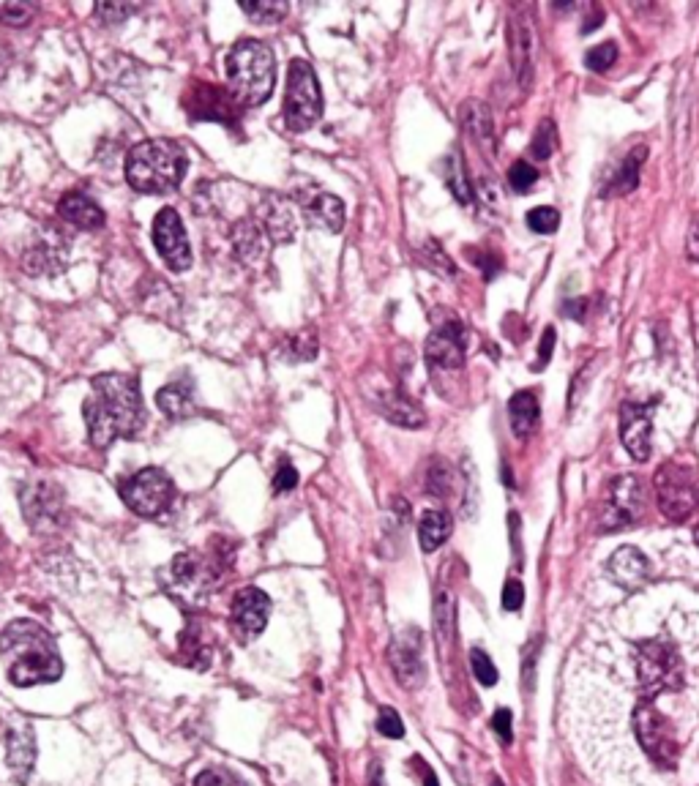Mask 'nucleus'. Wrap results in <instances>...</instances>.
Segmentation results:
<instances>
[{"label":"nucleus","instance_id":"obj_1","mask_svg":"<svg viewBox=\"0 0 699 786\" xmlns=\"http://www.w3.org/2000/svg\"><path fill=\"white\" fill-rule=\"evenodd\" d=\"M93 448H110L118 437L134 440L145 426L140 383L132 374L110 372L93 380L91 396L82 404Z\"/></svg>","mask_w":699,"mask_h":786},{"label":"nucleus","instance_id":"obj_2","mask_svg":"<svg viewBox=\"0 0 699 786\" xmlns=\"http://www.w3.org/2000/svg\"><path fill=\"white\" fill-rule=\"evenodd\" d=\"M0 661L14 686L31 688L55 683L63 675L55 636L33 620H11L0 634Z\"/></svg>","mask_w":699,"mask_h":786},{"label":"nucleus","instance_id":"obj_3","mask_svg":"<svg viewBox=\"0 0 699 786\" xmlns=\"http://www.w3.org/2000/svg\"><path fill=\"white\" fill-rule=\"evenodd\" d=\"M186 153L173 140H145L126 156V181L134 192L164 194L181 186L186 175Z\"/></svg>","mask_w":699,"mask_h":786},{"label":"nucleus","instance_id":"obj_4","mask_svg":"<svg viewBox=\"0 0 699 786\" xmlns=\"http://www.w3.org/2000/svg\"><path fill=\"white\" fill-rule=\"evenodd\" d=\"M227 82L241 107H260L274 93V50L257 39H241L227 52Z\"/></svg>","mask_w":699,"mask_h":786},{"label":"nucleus","instance_id":"obj_5","mask_svg":"<svg viewBox=\"0 0 699 786\" xmlns=\"http://www.w3.org/2000/svg\"><path fill=\"white\" fill-rule=\"evenodd\" d=\"M227 549L211 546L208 552H183L164 571V590L181 604L197 606L219 587L224 571L230 568Z\"/></svg>","mask_w":699,"mask_h":786},{"label":"nucleus","instance_id":"obj_6","mask_svg":"<svg viewBox=\"0 0 699 786\" xmlns=\"http://www.w3.org/2000/svg\"><path fill=\"white\" fill-rule=\"evenodd\" d=\"M637 683L642 699L678 691L683 686V658L672 639H645L637 642Z\"/></svg>","mask_w":699,"mask_h":786},{"label":"nucleus","instance_id":"obj_7","mask_svg":"<svg viewBox=\"0 0 699 786\" xmlns=\"http://www.w3.org/2000/svg\"><path fill=\"white\" fill-rule=\"evenodd\" d=\"M323 115V93L315 69L306 61H293L284 91V123L293 134H304Z\"/></svg>","mask_w":699,"mask_h":786},{"label":"nucleus","instance_id":"obj_8","mask_svg":"<svg viewBox=\"0 0 699 786\" xmlns=\"http://www.w3.org/2000/svg\"><path fill=\"white\" fill-rule=\"evenodd\" d=\"M118 494H121V500L129 511H134L142 519H156L173 505L175 484L173 478L159 467H145L140 473L118 481Z\"/></svg>","mask_w":699,"mask_h":786},{"label":"nucleus","instance_id":"obj_9","mask_svg":"<svg viewBox=\"0 0 699 786\" xmlns=\"http://www.w3.org/2000/svg\"><path fill=\"white\" fill-rule=\"evenodd\" d=\"M634 735L639 740V748L650 756L664 770H672L678 762V740L672 735V726L667 718L661 716L653 699H639L634 707Z\"/></svg>","mask_w":699,"mask_h":786},{"label":"nucleus","instance_id":"obj_10","mask_svg":"<svg viewBox=\"0 0 699 786\" xmlns=\"http://www.w3.org/2000/svg\"><path fill=\"white\" fill-rule=\"evenodd\" d=\"M20 505L33 533L55 535L66 527V500L61 486L50 481H31L20 489Z\"/></svg>","mask_w":699,"mask_h":786},{"label":"nucleus","instance_id":"obj_11","mask_svg":"<svg viewBox=\"0 0 699 786\" xmlns=\"http://www.w3.org/2000/svg\"><path fill=\"white\" fill-rule=\"evenodd\" d=\"M642 508H645L642 481L634 475H620V478H612V484L607 486V494L598 508V524L604 533L626 530L642 516Z\"/></svg>","mask_w":699,"mask_h":786},{"label":"nucleus","instance_id":"obj_12","mask_svg":"<svg viewBox=\"0 0 699 786\" xmlns=\"http://www.w3.org/2000/svg\"><path fill=\"white\" fill-rule=\"evenodd\" d=\"M656 497L661 514L672 522H686L699 505V486L694 475L678 464H664L656 475Z\"/></svg>","mask_w":699,"mask_h":786},{"label":"nucleus","instance_id":"obj_13","mask_svg":"<svg viewBox=\"0 0 699 786\" xmlns=\"http://www.w3.org/2000/svg\"><path fill=\"white\" fill-rule=\"evenodd\" d=\"M183 107L192 115L194 121H213L224 123L230 129H238L241 123V104L235 99L230 88H219L211 82H194L192 88L183 96Z\"/></svg>","mask_w":699,"mask_h":786},{"label":"nucleus","instance_id":"obj_14","mask_svg":"<svg viewBox=\"0 0 699 786\" xmlns=\"http://www.w3.org/2000/svg\"><path fill=\"white\" fill-rule=\"evenodd\" d=\"M153 243L162 254V260L167 262V268L175 273L186 271L192 265V249H189V238L183 230V222L178 211L173 208H162L156 213V222H153Z\"/></svg>","mask_w":699,"mask_h":786},{"label":"nucleus","instance_id":"obj_15","mask_svg":"<svg viewBox=\"0 0 699 786\" xmlns=\"http://www.w3.org/2000/svg\"><path fill=\"white\" fill-rule=\"evenodd\" d=\"M268 615H271V598L260 587H241L233 595L230 620H233V628L241 634L244 642L263 634L265 625H268Z\"/></svg>","mask_w":699,"mask_h":786},{"label":"nucleus","instance_id":"obj_16","mask_svg":"<svg viewBox=\"0 0 699 786\" xmlns=\"http://www.w3.org/2000/svg\"><path fill=\"white\" fill-rule=\"evenodd\" d=\"M3 740H6V762H9L11 776L17 778L20 784H25L28 776H31L33 765H36V735H33V726L20 716L6 718Z\"/></svg>","mask_w":699,"mask_h":786},{"label":"nucleus","instance_id":"obj_17","mask_svg":"<svg viewBox=\"0 0 699 786\" xmlns=\"http://www.w3.org/2000/svg\"><path fill=\"white\" fill-rule=\"evenodd\" d=\"M388 661L394 666L396 680L405 688H418L424 683V658H421V634L407 628L396 636L394 645L388 650Z\"/></svg>","mask_w":699,"mask_h":786},{"label":"nucleus","instance_id":"obj_18","mask_svg":"<svg viewBox=\"0 0 699 786\" xmlns=\"http://www.w3.org/2000/svg\"><path fill=\"white\" fill-rule=\"evenodd\" d=\"M426 361L435 369H459L465 363V331L459 323H448L429 333Z\"/></svg>","mask_w":699,"mask_h":786},{"label":"nucleus","instance_id":"obj_19","mask_svg":"<svg viewBox=\"0 0 699 786\" xmlns=\"http://www.w3.org/2000/svg\"><path fill=\"white\" fill-rule=\"evenodd\" d=\"M650 429H653V421H650V407L645 404H623L620 410V437H623V445L637 462H648L650 459Z\"/></svg>","mask_w":699,"mask_h":786},{"label":"nucleus","instance_id":"obj_20","mask_svg":"<svg viewBox=\"0 0 699 786\" xmlns=\"http://www.w3.org/2000/svg\"><path fill=\"white\" fill-rule=\"evenodd\" d=\"M607 574L623 590H639L650 579V560L634 546H620L607 560Z\"/></svg>","mask_w":699,"mask_h":786},{"label":"nucleus","instance_id":"obj_21","mask_svg":"<svg viewBox=\"0 0 699 786\" xmlns=\"http://www.w3.org/2000/svg\"><path fill=\"white\" fill-rule=\"evenodd\" d=\"M508 41H511V63L517 71V80L522 88H530L533 82V31L522 17H514L508 25Z\"/></svg>","mask_w":699,"mask_h":786},{"label":"nucleus","instance_id":"obj_22","mask_svg":"<svg viewBox=\"0 0 699 786\" xmlns=\"http://www.w3.org/2000/svg\"><path fill=\"white\" fill-rule=\"evenodd\" d=\"M22 265H25V271L33 273V276L63 271V268H66V249H63V241L58 238V232L41 238V241H33L31 252L22 257Z\"/></svg>","mask_w":699,"mask_h":786},{"label":"nucleus","instance_id":"obj_23","mask_svg":"<svg viewBox=\"0 0 699 786\" xmlns=\"http://www.w3.org/2000/svg\"><path fill=\"white\" fill-rule=\"evenodd\" d=\"M58 213H61V219L74 224L77 230H96V227L104 224L102 208L82 192L63 194L61 202H58Z\"/></svg>","mask_w":699,"mask_h":786},{"label":"nucleus","instance_id":"obj_24","mask_svg":"<svg viewBox=\"0 0 699 786\" xmlns=\"http://www.w3.org/2000/svg\"><path fill=\"white\" fill-rule=\"evenodd\" d=\"M306 219L317 227H323L328 232H339L345 227V205L334 194H315L312 200L306 202Z\"/></svg>","mask_w":699,"mask_h":786},{"label":"nucleus","instance_id":"obj_25","mask_svg":"<svg viewBox=\"0 0 699 786\" xmlns=\"http://www.w3.org/2000/svg\"><path fill=\"white\" fill-rule=\"evenodd\" d=\"M156 404L164 415H170L173 421H183V418H192L194 415V393H192V383H183V380H175V383L164 385L156 393Z\"/></svg>","mask_w":699,"mask_h":786},{"label":"nucleus","instance_id":"obj_26","mask_svg":"<svg viewBox=\"0 0 699 786\" xmlns=\"http://www.w3.org/2000/svg\"><path fill=\"white\" fill-rule=\"evenodd\" d=\"M459 118H462V126L465 131L484 148H492L495 145V126H492V112H489L487 104L481 101H467L462 104L459 110Z\"/></svg>","mask_w":699,"mask_h":786},{"label":"nucleus","instance_id":"obj_27","mask_svg":"<svg viewBox=\"0 0 699 786\" xmlns=\"http://www.w3.org/2000/svg\"><path fill=\"white\" fill-rule=\"evenodd\" d=\"M380 410L388 421H394L399 426H407V429H416V426L424 424V410L418 407L416 402H410L405 393L391 391L385 393L380 399Z\"/></svg>","mask_w":699,"mask_h":786},{"label":"nucleus","instance_id":"obj_28","mask_svg":"<svg viewBox=\"0 0 699 786\" xmlns=\"http://www.w3.org/2000/svg\"><path fill=\"white\" fill-rule=\"evenodd\" d=\"M538 399L533 391L517 393L511 402H508V418H511V429L517 437H527L538 426Z\"/></svg>","mask_w":699,"mask_h":786},{"label":"nucleus","instance_id":"obj_29","mask_svg":"<svg viewBox=\"0 0 699 786\" xmlns=\"http://www.w3.org/2000/svg\"><path fill=\"white\" fill-rule=\"evenodd\" d=\"M454 530V522L446 511H426L421 516V524H418V541H421V549L424 552H435L440 546L446 544L448 535Z\"/></svg>","mask_w":699,"mask_h":786},{"label":"nucleus","instance_id":"obj_30","mask_svg":"<svg viewBox=\"0 0 699 786\" xmlns=\"http://www.w3.org/2000/svg\"><path fill=\"white\" fill-rule=\"evenodd\" d=\"M265 227L276 243H287L295 235V213L282 197L265 202Z\"/></svg>","mask_w":699,"mask_h":786},{"label":"nucleus","instance_id":"obj_31","mask_svg":"<svg viewBox=\"0 0 699 786\" xmlns=\"http://www.w3.org/2000/svg\"><path fill=\"white\" fill-rule=\"evenodd\" d=\"M211 645L205 642V631L200 623H189L181 634V655L192 669H205L211 664Z\"/></svg>","mask_w":699,"mask_h":786},{"label":"nucleus","instance_id":"obj_32","mask_svg":"<svg viewBox=\"0 0 699 786\" xmlns=\"http://www.w3.org/2000/svg\"><path fill=\"white\" fill-rule=\"evenodd\" d=\"M233 249L244 262H252L263 252V232L252 219H241L233 227Z\"/></svg>","mask_w":699,"mask_h":786},{"label":"nucleus","instance_id":"obj_33","mask_svg":"<svg viewBox=\"0 0 699 786\" xmlns=\"http://www.w3.org/2000/svg\"><path fill=\"white\" fill-rule=\"evenodd\" d=\"M241 9L252 17L254 22H260V25H274V22L284 20V14H287V3H282V0H252V3H241Z\"/></svg>","mask_w":699,"mask_h":786},{"label":"nucleus","instance_id":"obj_34","mask_svg":"<svg viewBox=\"0 0 699 786\" xmlns=\"http://www.w3.org/2000/svg\"><path fill=\"white\" fill-rule=\"evenodd\" d=\"M642 162H645V148H637V151L631 153L629 159L623 162V167H620L618 175L612 178L609 192H615V194L631 192V189L637 186V172H639V164Z\"/></svg>","mask_w":699,"mask_h":786},{"label":"nucleus","instance_id":"obj_35","mask_svg":"<svg viewBox=\"0 0 699 786\" xmlns=\"http://www.w3.org/2000/svg\"><path fill=\"white\" fill-rule=\"evenodd\" d=\"M284 355H287L290 361H309V358H315L317 355L315 333L309 331V328H304L301 333L290 336L287 344H284Z\"/></svg>","mask_w":699,"mask_h":786},{"label":"nucleus","instance_id":"obj_36","mask_svg":"<svg viewBox=\"0 0 699 786\" xmlns=\"http://www.w3.org/2000/svg\"><path fill=\"white\" fill-rule=\"evenodd\" d=\"M435 628L443 642L451 639V634H454V598H451V593H446V590L437 593L435 598Z\"/></svg>","mask_w":699,"mask_h":786},{"label":"nucleus","instance_id":"obj_37","mask_svg":"<svg viewBox=\"0 0 699 786\" xmlns=\"http://www.w3.org/2000/svg\"><path fill=\"white\" fill-rule=\"evenodd\" d=\"M451 481H454L451 467H448L446 462L435 459L432 467H429V473H426V489H429V494H435V497H448V494H451Z\"/></svg>","mask_w":699,"mask_h":786},{"label":"nucleus","instance_id":"obj_38","mask_svg":"<svg viewBox=\"0 0 699 786\" xmlns=\"http://www.w3.org/2000/svg\"><path fill=\"white\" fill-rule=\"evenodd\" d=\"M194 786H246V781L235 776L233 770H227V767L211 765L194 778Z\"/></svg>","mask_w":699,"mask_h":786},{"label":"nucleus","instance_id":"obj_39","mask_svg":"<svg viewBox=\"0 0 699 786\" xmlns=\"http://www.w3.org/2000/svg\"><path fill=\"white\" fill-rule=\"evenodd\" d=\"M33 9L31 3H20V0H9V3H0V22L3 25H14V28H22L33 20Z\"/></svg>","mask_w":699,"mask_h":786},{"label":"nucleus","instance_id":"obj_40","mask_svg":"<svg viewBox=\"0 0 699 786\" xmlns=\"http://www.w3.org/2000/svg\"><path fill=\"white\" fill-rule=\"evenodd\" d=\"M470 666H473V675H476V680L481 683V686H495L497 683V669L495 664H492V658H489L484 650H473L470 653Z\"/></svg>","mask_w":699,"mask_h":786},{"label":"nucleus","instance_id":"obj_41","mask_svg":"<svg viewBox=\"0 0 699 786\" xmlns=\"http://www.w3.org/2000/svg\"><path fill=\"white\" fill-rule=\"evenodd\" d=\"M560 224V216L555 208H533V211L527 213V227L533 232H538V235H544V232H555L558 230Z\"/></svg>","mask_w":699,"mask_h":786},{"label":"nucleus","instance_id":"obj_42","mask_svg":"<svg viewBox=\"0 0 699 786\" xmlns=\"http://www.w3.org/2000/svg\"><path fill=\"white\" fill-rule=\"evenodd\" d=\"M615 58H618V47H615L612 41H604V44H598V47H593V50L588 52L585 63H588V69L593 71H607L609 66L615 63Z\"/></svg>","mask_w":699,"mask_h":786},{"label":"nucleus","instance_id":"obj_43","mask_svg":"<svg viewBox=\"0 0 699 786\" xmlns=\"http://www.w3.org/2000/svg\"><path fill=\"white\" fill-rule=\"evenodd\" d=\"M552 148H555V126L552 123H541L533 137V145H530V153L536 159H549L552 156Z\"/></svg>","mask_w":699,"mask_h":786},{"label":"nucleus","instance_id":"obj_44","mask_svg":"<svg viewBox=\"0 0 699 786\" xmlns=\"http://www.w3.org/2000/svg\"><path fill=\"white\" fill-rule=\"evenodd\" d=\"M377 732L383 737H391V740H399V737H405V724H402V718H399L396 710L383 707L380 716H377Z\"/></svg>","mask_w":699,"mask_h":786},{"label":"nucleus","instance_id":"obj_45","mask_svg":"<svg viewBox=\"0 0 699 786\" xmlns=\"http://www.w3.org/2000/svg\"><path fill=\"white\" fill-rule=\"evenodd\" d=\"M134 11H137V6H132V3H99V6H96V17H99L104 25H118V22L126 20Z\"/></svg>","mask_w":699,"mask_h":786},{"label":"nucleus","instance_id":"obj_46","mask_svg":"<svg viewBox=\"0 0 699 786\" xmlns=\"http://www.w3.org/2000/svg\"><path fill=\"white\" fill-rule=\"evenodd\" d=\"M538 172L530 167L527 162H517L511 170H508V183L517 189V192H525V189H530L533 183H536Z\"/></svg>","mask_w":699,"mask_h":786},{"label":"nucleus","instance_id":"obj_47","mask_svg":"<svg viewBox=\"0 0 699 786\" xmlns=\"http://www.w3.org/2000/svg\"><path fill=\"white\" fill-rule=\"evenodd\" d=\"M451 164H454V170H451V178H448V183H451V189H454L456 200L470 202V186H467V181H465L462 159H451Z\"/></svg>","mask_w":699,"mask_h":786},{"label":"nucleus","instance_id":"obj_48","mask_svg":"<svg viewBox=\"0 0 699 786\" xmlns=\"http://www.w3.org/2000/svg\"><path fill=\"white\" fill-rule=\"evenodd\" d=\"M500 601H503V609H506V612H517L519 606L525 604V587L511 579V582L503 587V598H500Z\"/></svg>","mask_w":699,"mask_h":786},{"label":"nucleus","instance_id":"obj_49","mask_svg":"<svg viewBox=\"0 0 699 786\" xmlns=\"http://www.w3.org/2000/svg\"><path fill=\"white\" fill-rule=\"evenodd\" d=\"M295 484H298V473L284 462L279 467V473L274 475V492H290V489H295Z\"/></svg>","mask_w":699,"mask_h":786},{"label":"nucleus","instance_id":"obj_50","mask_svg":"<svg viewBox=\"0 0 699 786\" xmlns=\"http://www.w3.org/2000/svg\"><path fill=\"white\" fill-rule=\"evenodd\" d=\"M492 726H495V732L503 743H511V737H514V732H511V710H506V707L497 710L495 718H492Z\"/></svg>","mask_w":699,"mask_h":786},{"label":"nucleus","instance_id":"obj_51","mask_svg":"<svg viewBox=\"0 0 699 786\" xmlns=\"http://www.w3.org/2000/svg\"><path fill=\"white\" fill-rule=\"evenodd\" d=\"M555 328H547V333H544V339H541V350H538V363H549V358H552V347H555Z\"/></svg>","mask_w":699,"mask_h":786},{"label":"nucleus","instance_id":"obj_52","mask_svg":"<svg viewBox=\"0 0 699 786\" xmlns=\"http://www.w3.org/2000/svg\"><path fill=\"white\" fill-rule=\"evenodd\" d=\"M689 254H691V260L699 262V224L694 227V230H691V235H689Z\"/></svg>","mask_w":699,"mask_h":786},{"label":"nucleus","instance_id":"obj_53","mask_svg":"<svg viewBox=\"0 0 699 786\" xmlns=\"http://www.w3.org/2000/svg\"><path fill=\"white\" fill-rule=\"evenodd\" d=\"M369 786H385L383 770H380L377 762H372V767H369Z\"/></svg>","mask_w":699,"mask_h":786},{"label":"nucleus","instance_id":"obj_54","mask_svg":"<svg viewBox=\"0 0 699 786\" xmlns=\"http://www.w3.org/2000/svg\"><path fill=\"white\" fill-rule=\"evenodd\" d=\"M421 770H424V786H440L437 784V776L435 773H432V770H429V767H421Z\"/></svg>","mask_w":699,"mask_h":786},{"label":"nucleus","instance_id":"obj_55","mask_svg":"<svg viewBox=\"0 0 699 786\" xmlns=\"http://www.w3.org/2000/svg\"><path fill=\"white\" fill-rule=\"evenodd\" d=\"M6 565V541H3V535H0V568Z\"/></svg>","mask_w":699,"mask_h":786},{"label":"nucleus","instance_id":"obj_56","mask_svg":"<svg viewBox=\"0 0 699 786\" xmlns=\"http://www.w3.org/2000/svg\"><path fill=\"white\" fill-rule=\"evenodd\" d=\"M694 538H697V544H699V527H697V533H694Z\"/></svg>","mask_w":699,"mask_h":786},{"label":"nucleus","instance_id":"obj_57","mask_svg":"<svg viewBox=\"0 0 699 786\" xmlns=\"http://www.w3.org/2000/svg\"><path fill=\"white\" fill-rule=\"evenodd\" d=\"M492 786H503V784H500V781H495V784H492Z\"/></svg>","mask_w":699,"mask_h":786}]
</instances>
